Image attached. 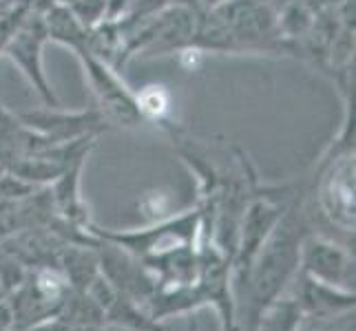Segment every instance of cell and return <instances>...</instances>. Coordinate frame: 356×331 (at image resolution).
I'll return each mask as SVG.
<instances>
[{"label": "cell", "mask_w": 356, "mask_h": 331, "mask_svg": "<svg viewBox=\"0 0 356 331\" xmlns=\"http://www.w3.org/2000/svg\"><path fill=\"white\" fill-rule=\"evenodd\" d=\"M294 280L299 285H297V294L292 298L297 300L303 318L334 321V318L352 314L356 307V294L350 289L318 283V280H312L299 272L294 276Z\"/></svg>", "instance_id": "9c48e42d"}, {"label": "cell", "mask_w": 356, "mask_h": 331, "mask_svg": "<svg viewBox=\"0 0 356 331\" xmlns=\"http://www.w3.org/2000/svg\"><path fill=\"white\" fill-rule=\"evenodd\" d=\"M299 274L354 291V256L332 239L305 235L299 250Z\"/></svg>", "instance_id": "8992f818"}, {"label": "cell", "mask_w": 356, "mask_h": 331, "mask_svg": "<svg viewBox=\"0 0 356 331\" xmlns=\"http://www.w3.org/2000/svg\"><path fill=\"white\" fill-rule=\"evenodd\" d=\"M219 3H224V0H202V7H204V9H208V7L219 5Z\"/></svg>", "instance_id": "9a60e30c"}, {"label": "cell", "mask_w": 356, "mask_h": 331, "mask_svg": "<svg viewBox=\"0 0 356 331\" xmlns=\"http://www.w3.org/2000/svg\"><path fill=\"white\" fill-rule=\"evenodd\" d=\"M49 44V35L44 27L42 11H29L16 33L5 46V58L14 65L22 78L29 82V87L40 97L42 106H60L51 82L44 73V46Z\"/></svg>", "instance_id": "277c9868"}, {"label": "cell", "mask_w": 356, "mask_h": 331, "mask_svg": "<svg viewBox=\"0 0 356 331\" xmlns=\"http://www.w3.org/2000/svg\"><path fill=\"white\" fill-rule=\"evenodd\" d=\"M305 235L308 232L301 214L288 207L259 252L254 254L250 267L235 283L245 291L250 329L268 305L284 296L286 287L294 283V276L299 272V250Z\"/></svg>", "instance_id": "6da1fadb"}, {"label": "cell", "mask_w": 356, "mask_h": 331, "mask_svg": "<svg viewBox=\"0 0 356 331\" xmlns=\"http://www.w3.org/2000/svg\"><path fill=\"white\" fill-rule=\"evenodd\" d=\"M3 175H5V173H3V168H0V179H3Z\"/></svg>", "instance_id": "ac0fdd59"}, {"label": "cell", "mask_w": 356, "mask_h": 331, "mask_svg": "<svg viewBox=\"0 0 356 331\" xmlns=\"http://www.w3.org/2000/svg\"><path fill=\"white\" fill-rule=\"evenodd\" d=\"M44 27H47V35L49 42L63 44L67 49H71L73 53L87 51L89 49V31L84 24L78 20V16L73 11L63 5V3H51L44 11Z\"/></svg>", "instance_id": "30bf717a"}, {"label": "cell", "mask_w": 356, "mask_h": 331, "mask_svg": "<svg viewBox=\"0 0 356 331\" xmlns=\"http://www.w3.org/2000/svg\"><path fill=\"white\" fill-rule=\"evenodd\" d=\"M80 60L84 80H87L89 89L93 93V106L100 110L108 126H124L133 128L144 124L140 117L138 104H135V91L127 87L122 80L120 71H115L102 58L87 51L76 53Z\"/></svg>", "instance_id": "3957f363"}, {"label": "cell", "mask_w": 356, "mask_h": 331, "mask_svg": "<svg viewBox=\"0 0 356 331\" xmlns=\"http://www.w3.org/2000/svg\"><path fill=\"white\" fill-rule=\"evenodd\" d=\"M100 331H140V329H133V327H127V325H118V323H106V325H102Z\"/></svg>", "instance_id": "5bb4252c"}, {"label": "cell", "mask_w": 356, "mask_h": 331, "mask_svg": "<svg viewBox=\"0 0 356 331\" xmlns=\"http://www.w3.org/2000/svg\"><path fill=\"white\" fill-rule=\"evenodd\" d=\"M31 9L9 3V0H0V56L5 53V46L11 40V35L16 33V29L20 27V22L24 20V16L29 14Z\"/></svg>", "instance_id": "4fadbf2b"}, {"label": "cell", "mask_w": 356, "mask_h": 331, "mask_svg": "<svg viewBox=\"0 0 356 331\" xmlns=\"http://www.w3.org/2000/svg\"><path fill=\"white\" fill-rule=\"evenodd\" d=\"M84 235L97 241L113 243L131 256H135L138 261L149 263L177 250L197 245L202 237V214L200 207H195V210H186L162 221H153L151 226L135 230H106L91 223Z\"/></svg>", "instance_id": "7a4b0ae2"}, {"label": "cell", "mask_w": 356, "mask_h": 331, "mask_svg": "<svg viewBox=\"0 0 356 331\" xmlns=\"http://www.w3.org/2000/svg\"><path fill=\"white\" fill-rule=\"evenodd\" d=\"M20 119L56 144L76 142L82 137H97L102 130L111 128L95 106L82 108V110L42 106V108L29 110V113H20Z\"/></svg>", "instance_id": "52a82bcc"}, {"label": "cell", "mask_w": 356, "mask_h": 331, "mask_svg": "<svg viewBox=\"0 0 356 331\" xmlns=\"http://www.w3.org/2000/svg\"><path fill=\"white\" fill-rule=\"evenodd\" d=\"M316 199L330 223L354 235V151L323 157L316 177Z\"/></svg>", "instance_id": "5b68a950"}, {"label": "cell", "mask_w": 356, "mask_h": 331, "mask_svg": "<svg viewBox=\"0 0 356 331\" xmlns=\"http://www.w3.org/2000/svg\"><path fill=\"white\" fill-rule=\"evenodd\" d=\"M56 3H63V5H71L73 0H56Z\"/></svg>", "instance_id": "e0dca14e"}, {"label": "cell", "mask_w": 356, "mask_h": 331, "mask_svg": "<svg viewBox=\"0 0 356 331\" xmlns=\"http://www.w3.org/2000/svg\"><path fill=\"white\" fill-rule=\"evenodd\" d=\"M3 298H7V289L3 285V280H0V300H3Z\"/></svg>", "instance_id": "2e32d148"}, {"label": "cell", "mask_w": 356, "mask_h": 331, "mask_svg": "<svg viewBox=\"0 0 356 331\" xmlns=\"http://www.w3.org/2000/svg\"><path fill=\"white\" fill-rule=\"evenodd\" d=\"M305 321L297 300L292 296H281L259 314L254 323V331H301Z\"/></svg>", "instance_id": "7c38bea8"}, {"label": "cell", "mask_w": 356, "mask_h": 331, "mask_svg": "<svg viewBox=\"0 0 356 331\" xmlns=\"http://www.w3.org/2000/svg\"><path fill=\"white\" fill-rule=\"evenodd\" d=\"M51 146H56V142L27 126L20 115L11 113L0 102V168L3 173H14L20 164Z\"/></svg>", "instance_id": "ba28073f"}, {"label": "cell", "mask_w": 356, "mask_h": 331, "mask_svg": "<svg viewBox=\"0 0 356 331\" xmlns=\"http://www.w3.org/2000/svg\"><path fill=\"white\" fill-rule=\"evenodd\" d=\"M135 104H138L140 117L146 124L151 121L155 126H162L164 130L173 126V93H170L164 84H146L138 93H135Z\"/></svg>", "instance_id": "8fae6325"}]
</instances>
